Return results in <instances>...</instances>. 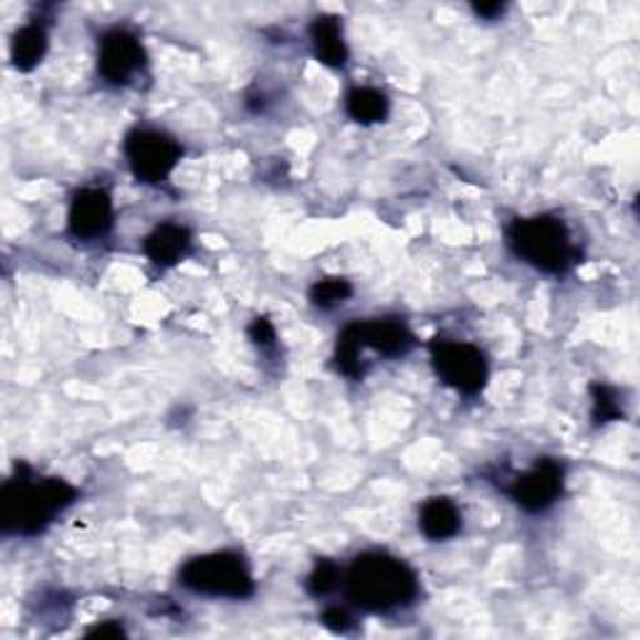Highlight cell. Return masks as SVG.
Returning <instances> with one entry per match:
<instances>
[{
    "instance_id": "6da1fadb",
    "label": "cell",
    "mask_w": 640,
    "mask_h": 640,
    "mask_svg": "<svg viewBox=\"0 0 640 640\" xmlns=\"http://www.w3.org/2000/svg\"><path fill=\"white\" fill-rule=\"evenodd\" d=\"M78 491L63 478H33L31 468L18 465L0 493V525L6 536H38L53 518L71 508Z\"/></svg>"
},
{
    "instance_id": "7a4b0ae2",
    "label": "cell",
    "mask_w": 640,
    "mask_h": 640,
    "mask_svg": "<svg viewBox=\"0 0 640 640\" xmlns=\"http://www.w3.org/2000/svg\"><path fill=\"white\" fill-rule=\"evenodd\" d=\"M346 594L368 613H388L418 596V578L403 560L388 553H363L348 568Z\"/></svg>"
},
{
    "instance_id": "3957f363",
    "label": "cell",
    "mask_w": 640,
    "mask_h": 640,
    "mask_svg": "<svg viewBox=\"0 0 640 640\" xmlns=\"http://www.w3.org/2000/svg\"><path fill=\"white\" fill-rule=\"evenodd\" d=\"M508 245L521 261L543 273H566L578 263L568 228L550 216L518 218L508 228Z\"/></svg>"
},
{
    "instance_id": "277c9868",
    "label": "cell",
    "mask_w": 640,
    "mask_h": 640,
    "mask_svg": "<svg viewBox=\"0 0 640 640\" xmlns=\"http://www.w3.org/2000/svg\"><path fill=\"white\" fill-rule=\"evenodd\" d=\"M180 586L200 596L216 598H251L255 583L238 553H208V556L190 558L180 568Z\"/></svg>"
},
{
    "instance_id": "5b68a950",
    "label": "cell",
    "mask_w": 640,
    "mask_h": 640,
    "mask_svg": "<svg viewBox=\"0 0 640 640\" xmlns=\"http://www.w3.org/2000/svg\"><path fill=\"white\" fill-rule=\"evenodd\" d=\"M431 358L438 378H441L445 386L455 388L458 394H481L485 380H489V363H485L483 353L471 346V343L436 338L431 343Z\"/></svg>"
},
{
    "instance_id": "8992f818",
    "label": "cell",
    "mask_w": 640,
    "mask_h": 640,
    "mask_svg": "<svg viewBox=\"0 0 640 640\" xmlns=\"http://www.w3.org/2000/svg\"><path fill=\"white\" fill-rule=\"evenodd\" d=\"M180 156H183V150L166 133L138 128L128 133L126 138V158L130 170L143 183H160V180H166L174 174Z\"/></svg>"
},
{
    "instance_id": "52a82bcc",
    "label": "cell",
    "mask_w": 640,
    "mask_h": 640,
    "mask_svg": "<svg viewBox=\"0 0 640 640\" xmlns=\"http://www.w3.org/2000/svg\"><path fill=\"white\" fill-rule=\"evenodd\" d=\"M563 465L553 458H543L528 473L518 475L511 485V499L528 513L548 511L563 493Z\"/></svg>"
},
{
    "instance_id": "ba28073f",
    "label": "cell",
    "mask_w": 640,
    "mask_h": 640,
    "mask_svg": "<svg viewBox=\"0 0 640 640\" xmlns=\"http://www.w3.org/2000/svg\"><path fill=\"white\" fill-rule=\"evenodd\" d=\"M146 63V51L136 35L126 28H113L103 35L98 51V71L108 83H128Z\"/></svg>"
},
{
    "instance_id": "9c48e42d",
    "label": "cell",
    "mask_w": 640,
    "mask_h": 640,
    "mask_svg": "<svg viewBox=\"0 0 640 640\" xmlns=\"http://www.w3.org/2000/svg\"><path fill=\"white\" fill-rule=\"evenodd\" d=\"M69 228L81 241H95L113 228V200L101 188H85L75 193L69 213Z\"/></svg>"
},
{
    "instance_id": "30bf717a",
    "label": "cell",
    "mask_w": 640,
    "mask_h": 640,
    "mask_svg": "<svg viewBox=\"0 0 640 640\" xmlns=\"http://www.w3.org/2000/svg\"><path fill=\"white\" fill-rule=\"evenodd\" d=\"M358 333V340L363 350L370 348L380 353L386 358H398L416 346L413 333L408 331L403 321L396 318H376V321H363L353 323Z\"/></svg>"
},
{
    "instance_id": "8fae6325",
    "label": "cell",
    "mask_w": 640,
    "mask_h": 640,
    "mask_svg": "<svg viewBox=\"0 0 640 640\" xmlns=\"http://www.w3.org/2000/svg\"><path fill=\"white\" fill-rule=\"evenodd\" d=\"M190 243H193V235H190L188 228L164 223L146 238L143 248H146V255L153 263L160 265V269H170V265L180 263L188 255Z\"/></svg>"
},
{
    "instance_id": "7c38bea8",
    "label": "cell",
    "mask_w": 640,
    "mask_h": 640,
    "mask_svg": "<svg viewBox=\"0 0 640 640\" xmlns=\"http://www.w3.org/2000/svg\"><path fill=\"white\" fill-rule=\"evenodd\" d=\"M313 53L328 69H343L348 61V45L343 41L340 21L333 15H321L311 23Z\"/></svg>"
},
{
    "instance_id": "4fadbf2b",
    "label": "cell",
    "mask_w": 640,
    "mask_h": 640,
    "mask_svg": "<svg viewBox=\"0 0 640 640\" xmlns=\"http://www.w3.org/2000/svg\"><path fill=\"white\" fill-rule=\"evenodd\" d=\"M461 511L453 501L431 499L420 511V531L431 541H448L461 531Z\"/></svg>"
},
{
    "instance_id": "5bb4252c",
    "label": "cell",
    "mask_w": 640,
    "mask_h": 640,
    "mask_svg": "<svg viewBox=\"0 0 640 640\" xmlns=\"http://www.w3.org/2000/svg\"><path fill=\"white\" fill-rule=\"evenodd\" d=\"M45 51H48V35L43 25H38V23L23 25L21 31L13 35L11 59L18 71H23V73L33 71L35 65L43 61Z\"/></svg>"
},
{
    "instance_id": "9a60e30c",
    "label": "cell",
    "mask_w": 640,
    "mask_h": 640,
    "mask_svg": "<svg viewBox=\"0 0 640 640\" xmlns=\"http://www.w3.org/2000/svg\"><path fill=\"white\" fill-rule=\"evenodd\" d=\"M388 98L386 93H380L376 88H353L346 98V111L348 116L363 123V126H370V123H384L388 116Z\"/></svg>"
},
{
    "instance_id": "2e32d148",
    "label": "cell",
    "mask_w": 640,
    "mask_h": 640,
    "mask_svg": "<svg viewBox=\"0 0 640 640\" xmlns=\"http://www.w3.org/2000/svg\"><path fill=\"white\" fill-rule=\"evenodd\" d=\"M360 353L363 346L358 340L356 326H346L338 336V346H336V366L348 378H360L363 376V366H360Z\"/></svg>"
},
{
    "instance_id": "e0dca14e",
    "label": "cell",
    "mask_w": 640,
    "mask_h": 640,
    "mask_svg": "<svg viewBox=\"0 0 640 640\" xmlns=\"http://www.w3.org/2000/svg\"><path fill=\"white\" fill-rule=\"evenodd\" d=\"M353 295V285L346 279H323L311 288V301L315 308L331 311L346 303Z\"/></svg>"
},
{
    "instance_id": "ac0fdd59",
    "label": "cell",
    "mask_w": 640,
    "mask_h": 640,
    "mask_svg": "<svg viewBox=\"0 0 640 640\" xmlns=\"http://www.w3.org/2000/svg\"><path fill=\"white\" fill-rule=\"evenodd\" d=\"M590 396H594V420L598 426L613 423V420L623 418V408L618 403V394L610 386L596 384L590 388Z\"/></svg>"
},
{
    "instance_id": "d6986e66",
    "label": "cell",
    "mask_w": 640,
    "mask_h": 640,
    "mask_svg": "<svg viewBox=\"0 0 640 640\" xmlns=\"http://www.w3.org/2000/svg\"><path fill=\"white\" fill-rule=\"evenodd\" d=\"M338 580H340V570L336 563H331V560H318L315 563V568L311 573V578H308V590L313 596H328L331 590H336L338 586Z\"/></svg>"
},
{
    "instance_id": "ffe728a7",
    "label": "cell",
    "mask_w": 640,
    "mask_h": 640,
    "mask_svg": "<svg viewBox=\"0 0 640 640\" xmlns=\"http://www.w3.org/2000/svg\"><path fill=\"white\" fill-rule=\"evenodd\" d=\"M248 336L255 343V346L261 348H269L275 343V328L269 318H255L251 323V328H248Z\"/></svg>"
},
{
    "instance_id": "44dd1931",
    "label": "cell",
    "mask_w": 640,
    "mask_h": 640,
    "mask_svg": "<svg viewBox=\"0 0 640 640\" xmlns=\"http://www.w3.org/2000/svg\"><path fill=\"white\" fill-rule=\"evenodd\" d=\"M323 623H326V628H331L333 633H348L353 628V620L343 608H328L326 613H323Z\"/></svg>"
},
{
    "instance_id": "7402d4cb",
    "label": "cell",
    "mask_w": 640,
    "mask_h": 640,
    "mask_svg": "<svg viewBox=\"0 0 640 640\" xmlns=\"http://www.w3.org/2000/svg\"><path fill=\"white\" fill-rule=\"evenodd\" d=\"M126 630H123L118 623H103L88 630V638H123Z\"/></svg>"
},
{
    "instance_id": "603a6c76",
    "label": "cell",
    "mask_w": 640,
    "mask_h": 640,
    "mask_svg": "<svg viewBox=\"0 0 640 640\" xmlns=\"http://www.w3.org/2000/svg\"><path fill=\"white\" fill-rule=\"evenodd\" d=\"M473 11L481 18H495L503 13V3H475Z\"/></svg>"
}]
</instances>
